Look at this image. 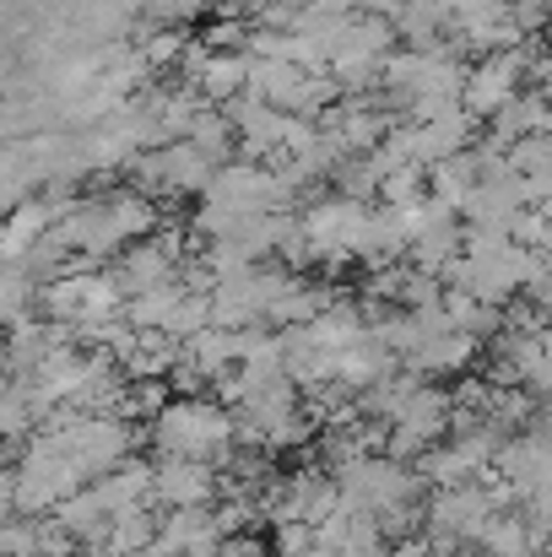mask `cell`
<instances>
[{"mask_svg": "<svg viewBox=\"0 0 552 557\" xmlns=\"http://www.w3.org/2000/svg\"><path fill=\"white\" fill-rule=\"evenodd\" d=\"M147 449L152 460H200L211 471H228L233 449H238V417L233 406L211 400V395H174L169 411L147 428Z\"/></svg>", "mask_w": 552, "mask_h": 557, "instance_id": "6da1fadb", "label": "cell"}, {"mask_svg": "<svg viewBox=\"0 0 552 557\" xmlns=\"http://www.w3.org/2000/svg\"><path fill=\"white\" fill-rule=\"evenodd\" d=\"M342 482V509L368 515V520H384L395 509H412V504H428V482L417 476V466L406 460H390V455H368L353 471L336 476Z\"/></svg>", "mask_w": 552, "mask_h": 557, "instance_id": "7a4b0ae2", "label": "cell"}, {"mask_svg": "<svg viewBox=\"0 0 552 557\" xmlns=\"http://www.w3.org/2000/svg\"><path fill=\"white\" fill-rule=\"evenodd\" d=\"M298 216H304V233H309V244H315V265H320L331 282H336V271H342L347 260H364V238H368L373 206L347 200V195L331 189L326 200L304 206Z\"/></svg>", "mask_w": 552, "mask_h": 557, "instance_id": "3957f363", "label": "cell"}, {"mask_svg": "<svg viewBox=\"0 0 552 557\" xmlns=\"http://www.w3.org/2000/svg\"><path fill=\"white\" fill-rule=\"evenodd\" d=\"M526 87H531V44L504 49V54H488V60H471V76H466L461 103L488 125V120H499Z\"/></svg>", "mask_w": 552, "mask_h": 557, "instance_id": "277c9868", "label": "cell"}, {"mask_svg": "<svg viewBox=\"0 0 552 557\" xmlns=\"http://www.w3.org/2000/svg\"><path fill=\"white\" fill-rule=\"evenodd\" d=\"M493 515H504V509H499V498H493L488 482L450 487V493H433L428 498V536L455 542V547H477L482 531L493 525Z\"/></svg>", "mask_w": 552, "mask_h": 557, "instance_id": "5b68a950", "label": "cell"}, {"mask_svg": "<svg viewBox=\"0 0 552 557\" xmlns=\"http://www.w3.org/2000/svg\"><path fill=\"white\" fill-rule=\"evenodd\" d=\"M222 471L200 466V460H158V509H211L222 498Z\"/></svg>", "mask_w": 552, "mask_h": 557, "instance_id": "8992f818", "label": "cell"}, {"mask_svg": "<svg viewBox=\"0 0 552 557\" xmlns=\"http://www.w3.org/2000/svg\"><path fill=\"white\" fill-rule=\"evenodd\" d=\"M482 342H471V336H461V331H444V336H433L406 369L422 373L428 384H461L466 373H482Z\"/></svg>", "mask_w": 552, "mask_h": 557, "instance_id": "52a82bcc", "label": "cell"}, {"mask_svg": "<svg viewBox=\"0 0 552 557\" xmlns=\"http://www.w3.org/2000/svg\"><path fill=\"white\" fill-rule=\"evenodd\" d=\"M222 542H228V531L217 520V504L211 509H174V515H163V547L174 557H217Z\"/></svg>", "mask_w": 552, "mask_h": 557, "instance_id": "ba28073f", "label": "cell"}, {"mask_svg": "<svg viewBox=\"0 0 552 557\" xmlns=\"http://www.w3.org/2000/svg\"><path fill=\"white\" fill-rule=\"evenodd\" d=\"M548 542L552 536L526 520V509H504V515H493V525L482 531L477 547L488 557H548Z\"/></svg>", "mask_w": 552, "mask_h": 557, "instance_id": "9c48e42d", "label": "cell"}, {"mask_svg": "<svg viewBox=\"0 0 552 557\" xmlns=\"http://www.w3.org/2000/svg\"><path fill=\"white\" fill-rule=\"evenodd\" d=\"M189 87H195L211 109H228V103L249 98V54H206Z\"/></svg>", "mask_w": 552, "mask_h": 557, "instance_id": "30bf717a", "label": "cell"}, {"mask_svg": "<svg viewBox=\"0 0 552 557\" xmlns=\"http://www.w3.org/2000/svg\"><path fill=\"white\" fill-rule=\"evenodd\" d=\"M482 189V169H477V147L471 152H461V158H444L439 169H428V195L439 200V206H450L455 216L471 206V195Z\"/></svg>", "mask_w": 552, "mask_h": 557, "instance_id": "8fae6325", "label": "cell"}, {"mask_svg": "<svg viewBox=\"0 0 552 557\" xmlns=\"http://www.w3.org/2000/svg\"><path fill=\"white\" fill-rule=\"evenodd\" d=\"M163 169H169V195H174V206L180 200H200L211 180H217V163L200 152V147H189V141H174V147H163Z\"/></svg>", "mask_w": 552, "mask_h": 557, "instance_id": "7c38bea8", "label": "cell"}, {"mask_svg": "<svg viewBox=\"0 0 552 557\" xmlns=\"http://www.w3.org/2000/svg\"><path fill=\"white\" fill-rule=\"evenodd\" d=\"M180 358H184V347L174 342V336L142 331V336H136V347L120 358V369H125V379H131V384H142V379H174Z\"/></svg>", "mask_w": 552, "mask_h": 557, "instance_id": "4fadbf2b", "label": "cell"}, {"mask_svg": "<svg viewBox=\"0 0 552 557\" xmlns=\"http://www.w3.org/2000/svg\"><path fill=\"white\" fill-rule=\"evenodd\" d=\"M184 304V287H158V293H142V298H131L125 304V320L136 325V331H158V336H169V325H174V314H180Z\"/></svg>", "mask_w": 552, "mask_h": 557, "instance_id": "5bb4252c", "label": "cell"}, {"mask_svg": "<svg viewBox=\"0 0 552 557\" xmlns=\"http://www.w3.org/2000/svg\"><path fill=\"white\" fill-rule=\"evenodd\" d=\"M189 147H200L217 169H222V163H233V158H238V125L228 120V109H206V114H200V125L189 131Z\"/></svg>", "mask_w": 552, "mask_h": 557, "instance_id": "9a60e30c", "label": "cell"}, {"mask_svg": "<svg viewBox=\"0 0 552 557\" xmlns=\"http://www.w3.org/2000/svg\"><path fill=\"white\" fill-rule=\"evenodd\" d=\"M428 200V169H417V163H406V169H395V174H384V189H379V206H395V211H412V206H422Z\"/></svg>", "mask_w": 552, "mask_h": 557, "instance_id": "2e32d148", "label": "cell"}, {"mask_svg": "<svg viewBox=\"0 0 552 557\" xmlns=\"http://www.w3.org/2000/svg\"><path fill=\"white\" fill-rule=\"evenodd\" d=\"M271 547H277V557H309L320 547V536H315V525H277Z\"/></svg>", "mask_w": 552, "mask_h": 557, "instance_id": "e0dca14e", "label": "cell"}, {"mask_svg": "<svg viewBox=\"0 0 552 557\" xmlns=\"http://www.w3.org/2000/svg\"><path fill=\"white\" fill-rule=\"evenodd\" d=\"M217 557H277V547H271L260 531H244V536H228V542L217 547Z\"/></svg>", "mask_w": 552, "mask_h": 557, "instance_id": "ac0fdd59", "label": "cell"}, {"mask_svg": "<svg viewBox=\"0 0 552 557\" xmlns=\"http://www.w3.org/2000/svg\"><path fill=\"white\" fill-rule=\"evenodd\" d=\"M526 298H531V304H537V309L548 314V325H552V265H548V271H542V282H537V287H531Z\"/></svg>", "mask_w": 552, "mask_h": 557, "instance_id": "d6986e66", "label": "cell"}, {"mask_svg": "<svg viewBox=\"0 0 552 557\" xmlns=\"http://www.w3.org/2000/svg\"><path fill=\"white\" fill-rule=\"evenodd\" d=\"M531 389L552 395V342H548V352H542V363H537V373H531Z\"/></svg>", "mask_w": 552, "mask_h": 557, "instance_id": "ffe728a7", "label": "cell"}, {"mask_svg": "<svg viewBox=\"0 0 552 557\" xmlns=\"http://www.w3.org/2000/svg\"><path fill=\"white\" fill-rule=\"evenodd\" d=\"M136 557H174V553H169V547H163V536H158L152 547H142V553H136Z\"/></svg>", "mask_w": 552, "mask_h": 557, "instance_id": "44dd1931", "label": "cell"}, {"mask_svg": "<svg viewBox=\"0 0 552 557\" xmlns=\"http://www.w3.org/2000/svg\"><path fill=\"white\" fill-rule=\"evenodd\" d=\"M461 557H488V553H482V547H471V553H461Z\"/></svg>", "mask_w": 552, "mask_h": 557, "instance_id": "7402d4cb", "label": "cell"}, {"mask_svg": "<svg viewBox=\"0 0 552 557\" xmlns=\"http://www.w3.org/2000/svg\"><path fill=\"white\" fill-rule=\"evenodd\" d=\"M548 557H552V542H548Z\"/></svg>", "mask_w": 552, "mask_h": 557, "instance_id": "603a6c76", "label": "cell"}, {"mask_svg": "<svg viewBox=\"0 0 552 557\" xmlns=\"http://www.w3.org/2000/svg\"><path fill=\"white\" fill-rule=\"evenodd\" d=\"M76 557H82V553H76Z\"/></svg>", "mask_w": 552, "mask_h": 557, "instance_id": "cb8c5ba5", "label": "cell"}]
</instances>
